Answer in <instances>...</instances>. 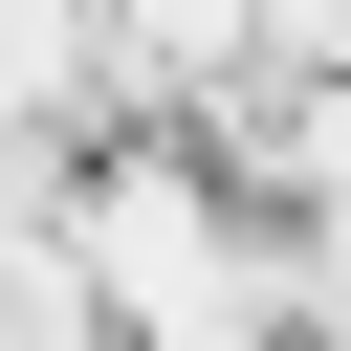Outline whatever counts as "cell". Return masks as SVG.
Returning a JSON list of instances; mask_svg holds the SVG:
<instances>
[{"mask_svg": "<svg viewBox=\"0 0 351 351\" xmlns=\"http://www.w3.org/2000/svg\"><path fill=\"white\" fill-rule=\"evenodd\" d=\"M88 307L132 329V351H241L263 307H285V241L197 176V154H132V176H88Z\"/></svg>", "mask_w": 351, "mask_h": 351, "instance_id": "1", "label": "cell"}]
</instances>
